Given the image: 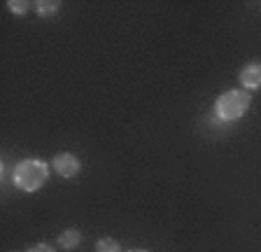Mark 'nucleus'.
I'll list each match as a JSON object with an SVG mask.
<instances>
[{"mask_svg":"<svg viewBox=\"0 0 261 252\" xmlns=\"http://www.w3.org/2000/svg\"><path fill=\"white\" fill-rule=\"evenodd\" d=\"M252 103V93L245 89H231V91L222 93L215 105H212V115L219 121H233L238 117H243Z\"/></svg>","mask_w":261,"mask_h":252,"instance_id":"f257e3e1","label":"nucleus"},{"mask_svg":"<svg viewBox=\"0 0 261 252\" xmlns=\"http://www.w3.org/2000/svg\"><path fill=\"white\" fill-rule=\"evenodd\" d=\"M49 180V166L40 159H23L14 168V185L23 192H38Z\"/></svg>","mask_w":261,"mask_h":252,"instance_id":"f03ea898","label":"nucleus"},{"mask_svg":"<svg viewBox=\"0 0 261 252\" xmlns=\"http://www.w3.org/2000/svg\"><path fill=\"white\" fill-rule=\"evenodd\" d=\"M51 166H54V170L59 173L61 178H75L77 173L82 170V161L77 159L75 154H70V152L56 154L54 161H51Z\"/></svg>","mask_w":261,"mask_h":252,"instance_id":"7ed1b4c3","label":"nucleus"},{"mask_svg":"<svg viewBox=\"0 0 261 252\" xmlns=\"http://www.w3.org/2000/svg\"><path fill=\"white\" fill-rule=\"evenodd\" d=\"M240 84H243L245 91H254L261 87V63L259 61H252L240 70Z\"/></svg>","mask_w":261,"mask_h":252,"instance_id":"20e7f679","label":"nucleus"},{"mask_svg":"<svg viewBox=\"0 0 261 252\" xmlns=\"http://www.w3.org/2000/svg\"><path fill=\"white\" fill-rule=\"evenodd\" d=\"M82 243V234L77 229H65L63 234H59V247L63 250H72Z\"/></svg>","mask_w":261,"mask_h":252,"instance_id":"39448f33","label":"nucleus"},{"mask_svg":"<svg viewBox=\"0 0 261 252\" xmlns=\"http://www.w3.org/2000/svg\"><path fill=\"white\" fill-rule=\"evenodd\" d=\"M38 14L40 17H51V14H56V12H59V3H54V0H40L38 5Z\"/></svg>","mask_w":261,"mask_h":252,"instance_id":"423d86ee","label":"nucleus"},{"mask_svg":"<svg viewBox=\"0 0 261 252\" xmlns=\"http://www.w3.org/2000/svg\"><path fill=\"white\" fill-rule=\"evenodd\" d=\"M96 252H121V247L114 238H100L96 243Z\"/></svg>","mask_w":261,"mask_h":252,"instance_id":"0eeeda50","label":"nucleus"},{"mask_svg":"<svg viewBox=\"0 0 261 252\" xmlns=\"http://www.w3.org/2000/svg\"><path fill=\"white\" fill-rule=\"evenodd\" d=\"M7 7H10V10L14 12V14H21V17H23L31 5H28L26 0H21V3H19V0H10V3H7Z\"/></svg>","mask_w":261,"mask_h":252,"instance_id":"6e6552de","label":"nucleus"},{"mask_svg":"<svg viewBox=\"0 0 261 252\" xmlns=\"http://www.w3.org/2000/svg\"><path fill=\"white\" fill-rule=\"evenodd\" d=\"M28 252H56L54 245H49V243H38V245H33Z\"/></svg>","mask_w":261,"mask_h":252,"instance_id":"1a4fd4ad","label":"nucleus"},{"mask_svg":"<svg viewBox=\"0 0 261 252\" xmlns=\"http://www.w3.org/2000/svg\"><path fill=\"white\" fill-rule=\"evenodd\" d=\"M128 252H147V250H128Z\"/></svg>","mask_w":261,"mask_h":252,"instance_id":"9d476101","label":"nucleus"}]
</instances>
